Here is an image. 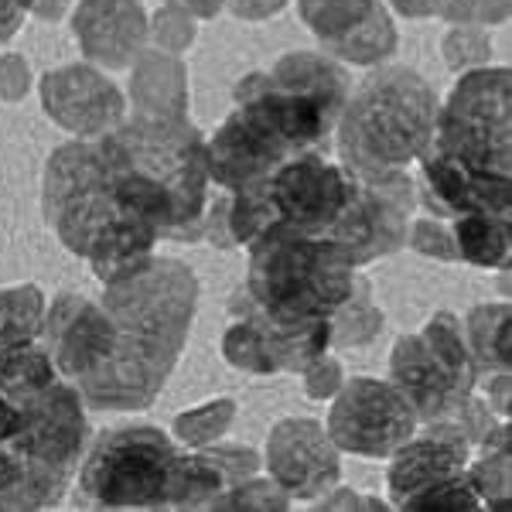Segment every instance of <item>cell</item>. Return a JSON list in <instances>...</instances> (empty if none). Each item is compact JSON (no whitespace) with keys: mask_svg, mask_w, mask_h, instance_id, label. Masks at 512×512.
I'll return each mask as SVG.
<instances>
[{"mask_svg":"<svg viewBox=\"0 0 512 512\" xmlns=\"http://www.w3.org/2000/svg\"><path fill=\"white\" fill-rule=\"evenodd\" d=\"M414 181L400 171L359 175L321 154L280 164L274 175L229 195L233 243L250 246L270 226H291L342 250L352 267L400 250L410 233Z\"/></svg>","mask_w":512,"mask_h":512,"instance_id":"6da1fadb","label":"cell"},{"mask_svg":"<svg viewBox=\"0 0 512 512\" xmlns=\"http://www.w3.org/2000/svg\"><path fill=\"white\" fill-rule=\"evenodd\" d=\"M345 99L349 72L315 52H291L274 72L246 76L236 86V110L205 144L212 185L233 195L301 154H321Z\"/></svg>","mask_w":512,"mask_h":512,"instance_id":"7a4b0ae2","label":"cell"},{"mask_svg":"<svg viewBox=\"0 0 512 512\" xmlns=\"http://www.w3.org/2000/svg\"><path fill=\"white\" fill-rule=\"evenodd\" d=\"M110 195L123 219L164 239H209L229 250V195L212 185L205 140L188 120L137 117L99 137Z\"/></svg>","mask_w":512,"mask_h":512,"instance_id":"3957f363","label":"cell"},{"mask_svg":"<svg viewBox=\"0 0 512 512\" xmlns=\"http://www.w3.org/2000/svg\"><path fill=\"white\" fill-rule=\"evenodd\" d=\"M86 448L82 393L28 342L0 352V509H48Z\"/></svg>","mask_w":512,"mask_h":512,"instance_id":"277c9868","label":"cell"},{"mask_svg":"<svg viewBox=\"0 0 512 512\" xmlns=\"http://www.w3.org/2000/svg\"><path fill=\"white\" fill-rule=\"evenodd\" d=\"M198 280L185 263L154 256L134 277L106 284L99 297L113 321V352L99 373L79 386L93 410H144L175 369L195 315Z\"/></svg>","mask_w":512,"mask_h":512,"instance_id":"5b68a950","label":"cell"},{"mask_svg":"<svg viewBox=\"0 0 512 512\" xmlns=\"http://www.w3.org/2000/svg\"><path fill=\"white\" fill-rule=\"evenodd\" d=\"M226 478L202 448L181 451L161 427L127 424L103 431L79 461L86 509H216Z\"/></svg>","mask_w":512,"mask_h":512,"instance_id":"8992f818","label":"cell"},{"mask_svg":"<svg viewBox=\"0 0 512 512\" xmlns=\"http://www.w3.org/2000/svg\"><path fill=\"white\" fill-rule=\"evenodd\" d=\"M45 216L76 256L93 263L103 284L134 277L154 260L158 233L123 219L110 195L106 164L96 144H65L45 168Z\"/></svg>","mask_w":512,"mask_h":512,"instance_id":"52a82bcc","label":"cell"},{"mask_svg":"<svg viewBox=\"0 0 512 512\" xmlns=\"http://www.w3.org/2000/svg\"><path fill=\"white\" fill-rule=\"evenodd\" d=\"M437 123V93L420 72L386 65L359 82L338 117V158L359 175L400 171L427 151Z\"/></svg>","mask_w":512,"mask_h":512,"instance_id":"ba28073f","label":"cell"},{"mask_svg":"<svg viewBox=\"0 0 512 512\" xmlns=\"http://www.w3.org/2000/svg\"><path fill=\"white\" fill-rule=\"evenodd\" d=\"M427 151L475 178L512 185V72L509 65L468 69L437 106Z\"/></svg>","mask_w":512,"mask_h":512,"instance_id":"9c48e42d","label":"cell"},{"mask_svg":"<svg viewBox=\"0 0 512 512\" xmlns=\"http://www.w3.org/2000/svg\"><path fill=\"white\" fill-rule=\"evenodd\" d=\"M390 383L407 396L417 420H458L472 400L478 383L475 355L461 321L441 311L424 325V332L403 335L393 345Z\"/></svg>","mask_w":512,"mask_h":512,"instance_id":"30bf717a","label":"cell"},{"mask_svg":"<svg viewBox=\"0 0 512 512\" xmlns=\"http://www.w3.org/2000/svg\"><path fill=\"white\" fill-rule=\"evenodd\" d=\"M417 414L393 383L359 376L342 383L328 414V437L338 451L386 458L417 434Z\"/></svg>","mask_w":512,"mask_h":512,"instance_id":"8fae6325","label":"cell"},{"mask_svg":"<svg viewBox=\"0 0 512 512\" xmlns=\"http://www.w3.org/2000/svg\"><path fill=\"white\" fill-rule=\"evenodd\" d=\"M45 352L52 355L55 369L72 386H86L99 369L110 362L113 352V321L103 301H89L79 294H62L45 311Z\"/></svg>","mask_w":512,"mask_h":512,"instance_id":"7c38bea8","label":"cell"},{"mask_svg":"<svg viewBox=\"0 0 512 512\" xmlns=\"http://www.w3.org/2000/svg\"><path fill=\"white\" fill-rule=\"evenodd\" d=\"M267 465L274 482L291 499H318L332 492L342 475L335 441L318 420H284L270 431Z\"/></svg>","mask_w":512,"mask_h":512,"instance_id":"4fadbf2b","label":"cell"},{"mask_svg":"<svg viewBox=\"0 0 512 512\" xmlns=\"http://www.w3.org/2000/svg\"><path fill=\"white\" fill-rule=\"evenodd\" d=\"M472 461V437L458 420H434L424 434H414L393 451L390 465V499L393 506H407L414 495L434 489L468 472Z\"/></svg>","mask_w":512,"mask_h":512,"instance_id":"5bb4252c","label":"cell"},{"mask_svg":"<svg viewBox=\"0 0 512 512\" xmlns=\"http://www.w3.org/2000/svg\"><path fill=\"white\" fill-rule=\"evenodd\" d=\"M41 103L48 117L76 137H103L123 120V93L89 65H65V69L45 72Z\"/></svg>","mask_w":512,"mask_h":512,"instance_id":"9a60e30c","label":"cell"},{"mask_svg":"<svg viewBox=\"0 0 512 512\" xmlns=\"http://www.w3.org/2000/svg\"><path fill=\"white\" fill-rule=\"evenodd\" d=\"M72 28L82 52L106 69H127L147 41V18L137 0H82Z\"/></svg>","mask_w":512,"mask_h":512,"instance_id":"2e32d148","label":"cell"},{"mask_svg":"<svg viewBox=\"0 0 512 512\" xmlns=\"http://www.w3.org/2000/svg\"><path fill=\"white\" fill-rule=\"evenodd\" d=\"M468 482L478 492L482 506L489 512L509 509V489H512V468H509V420L499 427H489L482 434V458L468 468Z\"/></svg>","mask_w":512,"mask_h":512,"instance_id":"e0dca14e","label":"cell"},{"mask_svg":"<svg viewBox=\"0 0 512 512\" xmlns=\"http://www.w3.org/2000/svg\"><path fill=\"white\" fill-rule=\"evenodd\" d=\"M328 59H342V62H355V65H376L383 59H390L396 52V28L393 18L383 4L369 7V14L362 18L355 28L345 31L342 38L325 41Z\"/></svg>","mask_w":512,"mask_h":512,"instance_id":"ac0fdd59","label":"cell"},{"mask_svg":"<svg viewBox=\"0 0 512 512\" xmlns=\"http://www.w3.org/2000/svg\"><path fill=\"white\" fill-rule=\"evenodd\" d=\"M454 250L461 260L475 267H509V246H512V219L495 216H461L451 226Z\"/></svg>","mask_w":512,"mask_h":512,"instance_id":"d6986e66","label":"cell"},{"mask_svg":"<svg viewBox=\"0 0 512 512\" xmlns=\"http://www.w3.org/2000/svg\"><path fill=\"white\" fill-rule=\"evenodd\" d=\"M509 318L512 308L506 301L499 304H482L468 315V349L475 355V366L485 373H509L512 366V349H509Z\"/></svg>","mask_w":512,"mask_h":512,"instance_id":"ffe728a7","label":"cell"},{"mask_svg":"<svg viewBox=\"0 0 512 512\" xmlns=\"http://www.w3.org/2000/svg\"><path fill=\"white\" fill-rule=\"evenodd\" d=\"M45 325V297L35 284L0 291V352L35 342Z\"/></svg>","mask_w":512,"mask_h":512,"instance_id":"44dd1931","label":"cell"},{"mask_svg":"<svg viewBox=\"0 0 512 512\" xmlns=\"http://www.w3.org/2000/svg\"><path fill=\"white\" fill-rule=\"evenodd\" d=\"M379 328H383V315L369 297V284L355 277L352 294L332 315V345H366L379 335Z\"/></svg>","mask_w":512,"mask_h":512,"instance_id":"7402d4cb","label":"cell"},{"mask_svg":"<svg viewBox=\"0 0 512 512\" xmlns=\"http://www.w3.org/2000/svg\"><path fill=\"white\" fill-rule=\"evenodd\" d=\"M376 0H297L301 18L321 41L342 38L369 14Z\"/></svg>","mask_w":512,"mask_h":512,"instance_id":"603a6c76","label":"cell"},{"mask_svg":"<svg viewBox=\"0 0 512 512\" xmlns=\"http://www.w3.org/2000/svg\"><path fill=\"white\" fill-rule=\"evenodd\" d=\"M236 403L233 400H212L205 407H195L188 414L175 420V437L185 448H209L212 441H219L226 434V427L233 424Z\"/></svg>","mask_w":512,"mask_h":512,"instance_id":"cb8c5ba5","label":"cell"},{"mask_svg":"<svg viewBox=\"0 0 512 512\" xmlns=\"http://www.w3.org/2000/svg\"><path fill=\"white\" fill-rule=\"evenodd\" d=\"M222 352H226L229 366L246 369V373H263V376L277 373L274 355H270L267 342H263V335L256 332L250 321H243V318H236L233 328H229L226 338H222Z\"/></svg>","mask_w":512,"mask_h":512,"instance_id":"d4e9b609","label":"cell"},{"mask_svg":"<svg viewBox=\"0 0 512 512\" xmlns=\"http://www.w3.org/2000/svg\"><path fill=\"white\" fill-rule=\"evenodd\" d=\"M291 506V495H287L280 485L270 478V482H260V478H246L236 482L233 489H226V495L219 499L216 509H287Z\"/></svg>","mask_w":512,"mask_h":512,"instance_id":"484cf974","label":"cell"},{"mask_svg":"<svg viewBox=\"0 0 512 512\" xmlns=\"http://www.w3.org/2000/svg\"><path fill=\"white\" fill-rule=\"evenodd\" d=\"M403 509H485L478 492L468 482V472L458 478H448V482L434 485V489L414 495Z\"/></svg>","mask_w":512,"mask_h":512,"instance_id":"4316f807","label":"cell"},{"mask_svg":"<svg viewBox=\"0 0 512 512\" xmlns=\"http://www.w3.org/2000/svg\"><path fill=\"white\" fill-rule=\"evenodd\" d=\"M444 52H448L451 69H468V65L489 59L492 48H489V35L482 28H454L448 41H444Z\"/></svg>","mask_w":512,"mask_h":512,"instance_id":"83f0119b","label":"cell"},{"mask_svg":"<svg viewBox=\"0 0 512 512\" xmlns=\"http://www.w3.org/2000/svg\"><path fill=\"white\" fill-rule=\"evenodd\" d=\"M475 11H482L478 14V28L509 18L506 0H444V7H441L444 18L454 24H465V28H475Z\"/></svg>","mask_w":512,"mask_h":512,"instance_id":"f1b7e54d","label":"cell"},{"mask_svg":"<svg viewBox=\"0 0 512 512\" xmlns=\"http://www.w3.org/2000/svg\"><path fill=\"white\" fill-rule=\"evenodd\" d=\"M147 35H154V41H158L168 55H178L181 48L195 38V24H192V18H188L185 11L168 7V11H161L158 18H154V28L147 31Z\"/></svg>","mask_w":512,"mask_h":512,"instance_id":"f546056e","label":"cell"},{"mask_svg":"<svg viewBox=\"0 0 512 512\" xmlns=\"http://www.w3.org/2000/svg\"><path fill=\"white\" fill-rule=\"evenodd\" d=\"M410 246L427 256H437V260H458V250H454V236L444 226H437L434 219H420L414 229H410Z\"/></svg>","mask_w":512,"mask_h":512,"instance_id":"4dcf8cb0","label":"cell"},{"mask_svg":"<svg viewBox=\"0 0 512 512\" xmlns=\"http://www.w3.org/2000/svg\"><path fill=\"white\" fill-rule=\"evenodd\" d=\"M301 373H304V390H308V396H315V400H328V396H335L338 386H342V366H338L335 359H328V352L318 355Z\"/></svg>","mask_w":512,"mask_h":512,"instance_id":"1f68e13d","label":"cell"},{"mask_svg":"<svg viewBox=\"0 0 512 512\" xmlns=\"http://www.w3.org/2000/svg\"><path fill=\"white\" fill-rule=\"evenodd\" d=\"M28 86L31 76L21 55H0V99H21Z\"/></svg>","mask_w":512,"mask_h":512,"instance_id":"d6a6232c","label":"cell"},{"mask_svg":"<svg viewBox=\"0 0 512 512\" xmlns=\"http://www.w3.org/2000/svg\"><path fill=\"white\" fill-rule=\"evenodd\" d=\"M284 4L287 0H226L229 11L246 21H263V18H270V14H280Z\"/></svg>","mask_w":512,"mask_h":512,"instance_id":"836d02e7","label":"cell"},{"mask_svg":"<svg viewBox=\"0 0 512 512\" xmlns=\"http://www.w3.org/2000/svg\"><path fill=\"white\" fill-rule=\"evenodd\" d=\"M21 21H24V11L18 0H0V45H4L7 38H14Z\"/></svg>","mask_w":512,"mask_h":512,"instance_id":"e575fe53","label":"cell"},{"mask_svg":"<svg viewBox=\"0 0 512 512\" xmlns=\"http://www.w3.org/2000/svg\"><path fill=\"white\" fill-rule=\"evenodd\" d=\"M393 7L407 18H431V14H441L444 0H393Z\"/></svg>","mask_w":512,"mask_h":512,"instance_id":"d590c367","label":"cell"},{"mask_svg":"<svg viewBox=\"0 0 512 512\" xmlns=\"http://www.w3.org/2000/svg\"><path fill=\"white\" fill-rule=\"evenodd\" d=\"M171 7H178V11L185 14H198V18H212V14L219 11L226 0H168Z\"/></svg>","mask_w":512,"mask_h":512,"instance_id":"8d00e7d4","label":"cell"},{"mask_svg":"<svg viewBox=\"0 0 512 512\" xmlns=\"http://www.w3.org/2000/svg\"><path fill=\"white\" fill-rule=\"evenodd\" d=\"M65 7H69V0H31V11L45 21H59L65 14Z\"/></svg>","mask_w":512,"mask_h":512,"instance_id":"74e56055","label":"cell"}]
</instances>
